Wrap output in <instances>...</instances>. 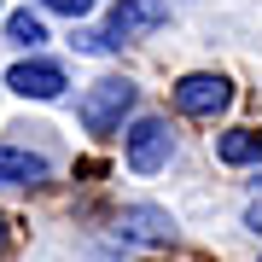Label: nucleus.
<instances>
[{
	"mask_svg": "<svg viewBox=\"0 0 262 262\" xmlns=\"http://www.w3.org/2000/svg\"><path fill=\"white\" fill-rule=\"evenodd\" d=\"M122 151H128V169H134V175H158V169L175 158V134H169L163 117H134L128 134H122Z\"/></svg>",
	"mask_w": 262,
	"mask_h": 262,
	"instance_id": "obj_3",
	"label": "nucleus"
},
{
	"mask_svg": "<svg viewBox=\"0 0 262 262\" xmlns=\"http://www.w3.org/2000/svg\"><path fill=\"white\" fill-rule=\"evenodd\" d=\"M6 251H12V222L0 215V256H6Z\"/></svg>",
	"mask_w": 262,
	"mask_h": 262,
	"instance_id": "obj_12",
	"label": "nucleus"
},
{
	"mask_svg": "<svg viewBox=\"0 0 262 262\" xmlns=\"http://www.w3.org/2000/svg\"><path fill=\"white\" fill-rule=\"evenodd\" d=\"M6 88L24 94V99H58L70 88V76H64V64H53V58H18V64L6 70Z\"/></svg>",
	"mask_w": 262,
	"mask_h": 262,
	"instance_id": "obj_5",
	"label": "nucleus"
},
{
	"mask_svg": "<svg viewBox=\"0 0 262 262\" xmlns=\"http://www.w3.org/2000/svg\"><path fill=\"white\" fill-rule=\"evenodd\" d=\"M111 233L122 245H169V239H175V215L158 210V204H128V210L117 215Z\"/></svg>",
	"mask_w": 262,
	"mask_h": 262,
	"instance_id": "obj_6",
	"label": "nucleus"
},
{
	"mask_svg": "<svg viewBox=\"0 0 262 262\" xmlns=\"http://www.w3.org/2000/svg\"><path fill=\"white\" fill-rule=\"evenodd\" d=\"M215 158H222V163H233V169L262 163V134H251V128H227L222 140H215Z\"/></svg>",
	"mask_w": 262,
	"mask_h": 262,
	"instance_id": "obj_8",
	"label": "nucleus"
},
{
	"mask_svg": "<svg viewBox=\"0 0 262 262\" xmlns=\"http://www.w3.org/2000/svg\"><path fill=\"white\" fill-rule=\"evenodd\" d=\"M53 175V163L41 151H24V146H0V187H41Z\"/></svg>",
	"mask_w": 262,
	"mask_h": 262,
	"instance_id": "obj_7",
	"label": "nucleus"
},
{
	"mask_svg": "<svg viewBox=\"0 0 262 262\" xmlns=\"http://www.w3.org/2000/svg\"><path fill=\"white\" fill-rule=\"evenodd\" d=\"M6 41H18V47L35 53L41 41H47V24H41V12H12V18H6Z\"/></svg>",
	"mask_w": 262,
	"mask_h": 262,
	"instance_id": "obj_9",
	"label": "nucleus"
},
{
	"mask_svg": "<svg viewBox=\"0 0 262 262\" xmlns=\"http://www.w3.org/2000/svg\"><path fill=\"white\" fill-rule=\"evenodd\" d=\"M134 99H140V88L128 82V76H105V82H94L82 94V105H76V117H82L88 134H117L122 117L134 111Z\"/></svg>",
	"mask_w": 262,
	"mask_h": 262,
	"instance_id": "obj_2",
	"label": "nucleus"
},
{
	"mask_svg": "<svg viewBox=\"0 0 262 262\" xmlns=\"http://www.w3.org/2000/svg\"><path fill=\"white\" fill-rule=\"evenodd\" d=\"M245 227H256V233H262V198H256L251 210H245Z\"/></svg>",
	"mask_w": 262,
	"mask_h": 262,
	"instance_id": "obj_11",
	"label": "nucleus"
},
{
	"mask_svg": "<svg viewBox=\"0 0 262 262\" xmlns=\"http://www.w3.org/2000/svg\"><path fill=\"white\" fill-rule=\"evenodd\" d=\"M175 105H181V117H222L233 105V82L215 70H192L175 82Z\"/></svg>",
	"mask_w": 262,
	"mask_h": 262,
	"instance_id": "obj_4",
	"label": "nucleus"
},
{
	"mask_svg": "<svg viewBox=\"0 0 262 262\" xmlns=\"http://www.w3.org/2000/svg\"><path fill=\"white\" fill-rule=\"evenodd\" d=\"M41 12H58V18H88L94 0H41Z\"/></svg>",
	"mask_w": 262,
	"mask_h": 262,
	"instance_id": "obj_10",
	"label": "nucleus"
},
{
	"mask_svg": "<svg viewBox=\"0 0 262 262\" xmlns=\"http://www.w3.org/2000/svg\"><path fill=\"white\" fill-rule=\"evenodd\" d=\"M163 24H169V0H117L105 29H82L76 47L82 53H111V47H128L134 35H151Z\"/></svg>",
	"mask_w": 262,
	"mask_h": 262,
	"instance_id": "obj_1",
	"label": "nucleus"
}]
</instances>
